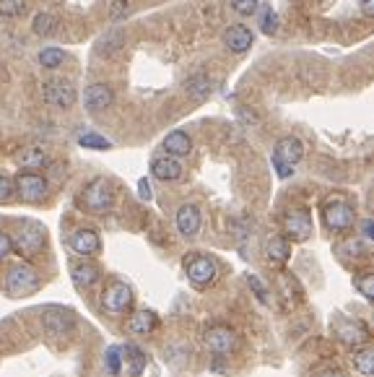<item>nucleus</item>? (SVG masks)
Listing matches in <instances>:
<instances>
[{
    "instance_id": "f257e3e1",
    "label": "nucleus",
    "mask_w": 374,
    "mask_h": 377,
    "mask_svg": "<svg viewBox=\"0 0 374 377\" xmlns=\"http://www.w3.org/2000/svg\"><path fill=\"white\" fill-rule=\"evenodd\" d=\"M79 203L86 211H91V214H104V211L112 209V203H115V193H112L109 179H104V177L91 179L89 185L81 190Z\"/></svg>"
},
{
    "instance_id": "f03ea898",
    "label": "nucleus",
    "mask_w": 374,
    "mask_h": 377,
    "mask_svg": "<svg viewBox=\"0 0 374 377\" xmlns=\"http://www.w3.org/2000/svg\"><path fill=\"white\" fill-rule=\"evenodd\" d=\"M304 157V146L302 141L294 138V136H286L276 143V151H273V167H276L278 177H291L294 175V167L302 161Z\"/></svg>"
},
{
    "instance_id": "7ed1b4c3",
    "label": "nucleus",
    "mask_w": 374,
    "mask_h": 377,
    "mask_svg": "<svg viewBox=\"0 0 374 377\" xmlns=\"http://www.w3.org/2000/svg\"><path fill=\"white\" fill-rule=\"evenodd\" d=\"M47 245V234H44V229L37 224V221H26L24 227L19 229V234L13 237V250L24 255V258H34V255H40L42 250Z\"/></svg>"
},
{
    "instance_id": "20e7f679",
    "label": "nucleus",
    "mask_w": 374,
    "mask_h": 377,
    "mask_svg": "<svg viewBox=\"0 0 374 377\" xmlns=\"http://www.w3.org/2000/svg\"><path fill=\"white\" fill-rule=\"evenodd\" d=\"M40 287V273L21 263V266H13V268L6 273V291L10 297H24V294H31L34 289Z\"/></svg>"
},
{
    "instance_id": "39448f33",
    "label": "nucleus",
    "mask_w": 374,
    "mask_h": 377,
    "mask_svg": "<svg viewBox=\"0 0 374 377\" xmlns=\"http://www.w3.org/2000/svg\"><path fill=\"white\" fill-rule=\"evenodd\" d=\"M354 206L351 203H345L343 198H335V200H327L325 206H323V221H325V227L330 232H345V229L354 224Z\"/></svg>"
},
{
    "instance_id": "423d86ee",
    "label": "nucleus",
    "mask_w": 374,
    "mask_h": 377,
    "mask_svg": "<svg viewBox=\"0 0 374 377\" xmlns=\"http://www.w3.org/2000/svg\"><path fill=\"white\" fill-rule=\"evenodd\" d=\"M185 271L190 284L195 289H206L216 281V263L208 258V255H187Z\"/></svg>"
},
{
    "instance_id": "0eeeda50",
    "label": "nucleus",
    "mask_w": 374,
    "mask_h": 377,
    "mask_svg": "<svg viewBox=\"0 0 374 377\" xmlns=\"http://www.w3.org/2000/svg\"><path fill=\"white\" fill-rule=\"evenodd\" d=\"M13 185H16V193L26 203H42V200L47 198V179L42 177V175H37V172H26L24 169L19 177L13 179Z\"/></svg>"
},
{
    "instance_id": "6e6552de",
    "label": "nucleus",
    "mask_w": 374,
    "mask_h": 377,
    "mask_svg": "<svg viewBox=\"0 0 374 377\" xmlns=\"http://www.w3.org/2000/svg\"><path fill=\"white\" fill-rule=\"evenodd\" d=\"M42 94H44V102L52 104L58 109H68L76 104V86L65 79H52L42 86Z\"/></svg>"
},
{
    "instance_id": "1a4fd4ad",
    "label": "nucleus",
    "mask_w": 374,
    "mask_h": 377,
    "mask_svg": "<svg viewBox=\"0 0 374 377\" xmlns=\"http://www.w3.org/2000/svg\"><path fill=\"white\" fill-rule=\"evenodd\" d=\"M203 344H206L211 354L224 357V354H229L236 346V333L229 326H211L206 330V336H203Z\"/></svg>"
},
{
    "instance_id": "9d476101",
    "label": "nucleus",
    "mask_w": 374,
    "mask_h": 377,
    "mask_svg": "<svg viewBox=\"0 0 374 377\" xmlns=\"http://www.w3.org/2000/svg\"><path fill=\"white\" fill-rule=\"evenodd\" d=\"M284 232L286 237L296 239V242H304L312 237V214L307 209H294L288 211L284 218Z\"/></svg>"
},
{
    "instance_id": "9b49d317",
    "label": "nucleus",
    "mask_w": 374,
    "mask_h": 377,
    "mask_svg": "<svg viewBox=\"0 0 374 377\" xmlns=\"http://www.w3.org/2000/svg\"><path fill=\"white\" fill-rule=\"evenodd\" d=\"M130 302H133V291H130L128 284H122V281H115V284H109L107 291H104V299H101V305L107 312H125L130 307Z\"/></svg>"
},
{
    "instance_id": "f8f14e48",
    "label": "nucleus",
    "mask_w": 374,
    "mask_h": 377,
    "mask_svg": "<svg viewBox=\"0 0 374 377\" xmlns=\"http://www.w3.org/2000/svg\"><path fill=\"white\" fill-rule=\"evenodd\" d=\"M335 336L348 346H361L369 341V328L361 320H343V323L335 326Z\"/></svg>"
},
{
    "instance_id": "ddd939ff",
    "label": "nucleus",
    "mask_w": 374,
    "mask_h": 377,
    "mask_svg": "<svg viewBox=\"0 0 374 377\" xmlns=\"http://www.w3.org/2000/svg\"><path fill=\"white\" fill-rule=\"evenodd\" d=\"M112 99H115V91L104 83H91L83 91V107L89 112H104L112 104Z\"/></svg>"
},
{
    "instance_id": "4468645a",
    "label": "nucleus",
    "mask_w": 374,
    "mask_h": 377,
    "mask_svg": "<svg viewBox=\"0 0 374 377\" xmlns=\"http://www.w3.org/2000/svg\"><path fill=\"white\" fill-rule=\"evenodd\" d=\"M200 224H203V218H200V211H197V206H193V203L179 206L177 229H179V234H182V237H195L197 232H200Z\"/></svg>"
},
{
    "instance_id": "2eb2a0df",
    "label": "nucleus",
    "mask_w": 374,
    "mask_h": 377,
    "mask_svg": "<svg viewBox=\"0 0 374 377\" xmlns=\"http://www.w3.org/2000/svg\"><path fill=\"white\" fill-rule=\"evenodd\" d=\"M252 42H255V37H252V31L247 29L245 24H234V26H229L224 31V45L231 52H247L252 47Z\"/></svg>"
},
{
    "instance_id": "dca6fc26",
    "label": "nucleus",
    "mask_w": 374,
    "mask_h": 377,
    "mask_svg": "<svg viewBox=\"0 0 374 377\" xmlns=\"http://www.w3.org/2000/svg\"><path fill=\"white\" fill-rule=\"evenodd\" d=\"M42 326H44V333H47V336L63 338L70 328H73V318H70L68 312L49 310V312H44V318H42Z\"/></svg>"
},
{
    "instance_id": "f3484780",
    "label": "nucleus",
    "mask_w": 374,
    "mask_h": 377,
    "mask_svg": "<svg viewBox=\"0 0 374 377\" xmlns=\"http://www.w3.org/2000/svg\"><path fill=\"white\" fill-rule=\"evenodd\" d=\"M99 248H101V239L94 229H79L70 237V250L79 255H94V252H99Z\"/></svg>"
},
{
    "instance_id": "a211bd4d",
    "label": "nucleus",
    "mask_w": 374,
    "mask_h": 377,
    "mask_svg": "<svg viewBox=\"0 0 374 377\" xmlns=\"http://www.w3.org/2000/svg\"><path fill=\"white\" fill-rule=\"evenodd\" d=\"M151 175L156 179H164V182H174L182 177V164L174 157H158L151 164Z\"/></svg>"
},
{
    "instance_id": "6ab92c4d",
    "label": "nucleus",
    "mask_w": 374,
    "mask_h": 377,
    "mask_svg": "<svg viewBox=\"0 0 374 377\" xmlns=\"http://www.w3.org/2000/svg\"><path fill=\"white\" fill-rule=\"evenodd\" d=\"M164 151L169 157H187L193 151V141L185 130H172L167 138H164Z\"/></svg>"
},
{
    "instance_id": "aec40b11",
    "label": "nucleus",
    "mask_w": 374,
    "mask_h": 377,
    "mask_svg": "<svg viewBox=\"0 0 374 377\" xmlns=\"http://www.w3.org/2000/svg\"><path fill=\"white\" fill-rule=\"evenodd\" d=\"M70 276H73V284L76 287H94L99 281V266L97 263H89V260H83V263H76L73 268H70Z\"/></svg>"
},
{
    "instance_id": "412c9836",
    "label": "nucleus",
    "mask_w": 374,
    "mask_h": 377,
    "mask_svg": "<svg viewBox=\"0 0 374 377\" xmlns=\"http://www.w3.org/2000/svg\"><path fill=\"white\" fill-rule=\"evenodd\" d=\"M266 255H268V260H273V263H278V266H284L286 260L291 258V242H288L286 237H281V234L270 237L266 242Z\"/></svg>"
},
{
    "instance_id": "4be33fe9",
    "label": "nucleus",
    "mask_w": 374,
    "mask_h": 377,
    "mask_svg": "<svg viewBox=\"0 0 374 377\" xmlns=\"http://www.w3.org/2000/svg\"><path fill=\"white\" fill-rule=\"evenodd\" d=\"M16 159H19V164L26 169V172H37V169H42L44 164H47L49 157H47V151L42 149V146H29V149L21 151Z\"/></svg>"
},
{
    "instance_id": "5701e85b",
    "label": "nucleus",
    "mask_w": 374,
    "mask_h": 377,
    "mask_svg": "<svg viewBox=\"0 0 374 377\" xmlns=\"http://www.w3.org/2000/svg\"><path fill=\"white\" fill-rule=\"evenodd\" d=\"M156 326H158V315L151 312V310H138V312L130 318V330H133L136 336H148Z\"/></svg>"
},
{
    "instance_id": "b1692460",
    "label": "nucleus",
    "mask_w": 374,
    "mask_h": 377,
    "mask_svg": "<svg viewBox=\"0 0 374 377\" xmlns=\"http://www.w3.org/2000/svg\"><path fill=\"white\" fill-rule=\"evenodd\" d=\"M351 364H354V369L359 372V375L372 377L374 375V346H366V348H359V351H354Z\"/></svg>"
},
{
    "instance_id": "393cba45",
    "label": "nucleus",
    "mask_w": 374,
    "mask_h": 377,
    "mask_svg": "<svg viewBox=\"0 0 374 377\" xmlns=\"http://www.w3.org/2000/svg\"><path fill=\"white\" fill-rule=\"evenodd\" d=\"M185 89L193 99H206L208 94H211V89H213V83H211V79H208L206 73H195V76L185 83Z\"/></svg>"
},
{
    "instance_id": "a878e982",
    "label": "nucleus",
    "mask_w": 374,
    "mask_h": 377,
    "mask_svg": "<svg viewBox=\"0 0 374 377\" xmlns=\"http://www.w3.org/2000/svg\"><path fill=\"white\" fill-rule=\"evenodd\" d=\"M31 29H34V34H40V37H49V34H55V29H58V19L52 13H47V10H40L34 16V21H31Z\"/></svg>"
},
{
    "instance_id": "bb28decb",
    "label": "nucleus",
    "mask_w": 374,
    "mask_h": 377,
    "mask_svg": "<svg viewBox=\"0 0 374 377\" xmlns=\"http://www.w3.org/2000/svg\"><path fill=\"white\" fill-rule=\"evenodd\" d=\"M125 359H128V367H130V375L133 377H138L140 372L146 369L148 359H146V354L136 346V344H128V346H125Z\"/></svg>"
},
{
    "instance_id": "cd10ccee",
    "label": "nucleus",
    "mask_w": 374,
    "mask_h": 377,
    "mask_svg": "<svg viewBox=\"0 0 374 377\" xmlns=\"http://www.w3.org/2000/svg\"><path fill=\"white\" fill-rule=\"evenodd\" d=\"M65 52L60 50V47H44V50L40 52V65L42 68H60L63 63H65Z\"/></svg>"
},
{
    "instance_id": "c85d7f7f",
    "label": "nucleus",
    "mask_w": 374,
    "mask_h": 377,
    "mask_svg": "<svg viewBox=\"0 0 374 377\" xmlns=\"http://www.w3.org/2000/svg\"><path fill=\"white\" fill-rule=\"evenodd\" d=\"M79 143L83 149H99V151H107L112 149V143H109L104 136H99V133H83L79 138Z\"/></svg>"
},
{
    "instance_id": "c756f323",
    "label": "nucleus",
    "mask_w": 374,
    "mask_h": 377,
    "mask_svg": "<svg viewBox=\"0 0 374 377\" xmlns=\"http://www.w3.org/2000/svg\"><path fill=\"white\" fill-rule=\"evenodd\" d=\"M356 289L364 299H369L374 305V273H364V276L356 278Z\"/></svg>"
},
{
    "instance_id": "7c9ffc66",
    "label": "nucleus",
    "mask_w": 374,
    "mask_h": 377,
    "mask_svg": "<svg viewBox=\"0 0 374 377\" xmlns=\"http://www.w3.org/2000/svg\"><path fill=\"white\" fill-rule=\"evenodd\" d=\"M24 8H26V0H0V16L16 19Z\"/></svg>"
},
{
    "instance_id": "2f4dec72",
    "label": "nucleus",
    "mask_w": 374,
    "mask_h": 377,
    "mask_svg": "<svg viewBox=\"0 0 374 377\" xmlns=\"http://www.w3.org/2000/svg\"><path fill=\"white\" fill-rule=\"evenodd\" d=\"M107 372L109 375H120V369H122V351L117 346H109L107 351Z\"/></svg>"
},
{
    "instance_id": "473e14b6",
    "label": "nucleus",
    "mask_w": 374,
    "mask_h": 377,
    "mask_svg": "<svg viewBox=\"0 0 374 377\" xmlns=\"http://www.w3.org/2000/svg\"><path fill=\"white\" fill-rule=\"evenodd\" d=\"M260 29H263V34H268V37H273L278 31V19L270 8H266V13L260 16Z\"/></svg>"
},
{
    "instance_id": "72a5a7b5",
    "label": "nucleus",
    "mask_w": 374,
    "mask_h": 377,
    "mask_svg": "<svg viewBox=\"0 0 374 377\" xmlns=\"http://www.w3.org/2000/svg\"><path fill=\"white\" fill-rule=\"evenodd\" d=\"M109 16H112L115 21L128 19V16H130V3H128V0H112V3H109Z\"/></svg>"
},
{
    "instance_id": "f704fd0d",
    "label": "nucleus",
    "mask_w": 374,
    "mask_h": 377,
    "mask_svg": "<svg viewBox=\"0 0 374 377\" xmlns=\"http://www.w3.org/2000/svg\"><path fill=\"white\" fill-rule=\"evenodd\" d=\"M247 284H250V289L257 294V299L263 302V305H270V294H268V289L263 287V281L257 276H247Z\"/></svg>"
},
{
    "instance_id": "c9c22d12",
    "label": "nucleus",
    "mask_w": 374,
    "mask_h": 377,
    "mask_svg": "<svg viewBox=\"0 0 374 377\" xmlns=\"http://www.w3.org/2000/svg\"><path fill=\"white\" fill-rule=\"evenodd\" d=\"M231 8H234L239 16H252L257 10V0H231Z\"/></svg>"
},
{
    "instance_id": "e433bc0d",
    "label": "nucleus",
    "mask_w": 374,
    "mask_h": 377,
    "mask_svg": "<svg viewBox=\"0 0 374 377\" xmlns=\"http://www.w3.org/2000/svg\"><path fill=\"white\" fill-rule=\"evenodd\" d=\"M13 193H16L13 179H10L8 175H0V203H3V200H8Z\"/></svg>"
},
{
    "instance_id": "4c0bfd02",
    "label": "nucleus",
    "mask_w": 374,
    "mask_h": 377,
    "mask_svg": "<svg viewBox=\"0 0 374 377\" xmlns=\"http://www.w3.org/2000/svg\"><path fill=\"white\" fill-rule=\"evenodd\" d=\"M10 250H13V237H10V234H6V232H0V260L8 258Z\"/></svg>"
},
{
    "instance_id": "58836bf2",
    "label": "nucleus",
    "mask_w": 374,
    "mask_h": 377,
    "mask_svg": "<svg viewBox=\"0 0 374 377\" xmlns=\"http://www.w3.org/2000/svg\"><path fill=\"white\" fill-rule=\"evenodd\" d=\"M138 193H140V198L143 200H151V185H148V179H138Z\"/></svg>"
},
{
    "instance_id": "ea45409f",
    "label": "nucleus",
    "mask_w": 374,
    "mask_h": 377,
    "mask_svg": "<svg viewBox=\"0 0 374 377\" xmlns=\"http://www.w3.org/2000/svg\"><path fill=\"white\" fill-rule=\"evenodd\" d=\"M359 8L364 16H374V0H359Z\"/></svg>"
},
{
    "instance_id": "a19ab883",
    "label": "nucleus",
    "mask_w": 374,
    "mask_h": 377,
    "mask_svg": "<svg viewBox=\"0 0 374 377\" xmlns=\"http://www.w3.org/2000/svg\"><path fill=\"white\" fill-rule=\"evenodd\" d=\"M361 232H364V237H366V239H372V242H374V221H372V218L361 224Z\"/></svg>"
},
{
    "instance_id": "79ce46f5",
    "label": "nucleus",
    "mask_w": 374,
    "mask_h": 377,
    "mask_svg": "<svg viewBox=\"0 0 374 377\" xmlns=\"http://www.w3.org/2000/svg\"><path fill=\"white\" fill-rule=\"evenodd\" d=\"M317 377H345L343 372H338V369H325V372H320Z\"/></svg>"
}]
</instances>
